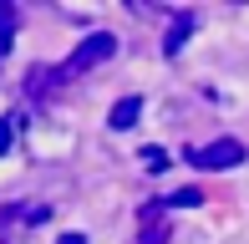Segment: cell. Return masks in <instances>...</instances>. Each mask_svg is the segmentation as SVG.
Segmentation results:
<instances>
[{"label":"cell","instance_id":"3957f363","mask_svg":"<svg viewBox=\"0 0 249 244\" xmlns=\"http://www.w3.org/2000/svg\"><path fill=\"white\" fill-rule=\"evenodd\" d=\"M194 26H198V16H194V10H178V16H173V26H168V36H163V51H168V56H178V51L188 46Z\"/></svg>","mask_w":249,"mask_h":244},{"label":"cell","instance_id":"277c9868","mask_svg":"<svg viewBox=\"0 0 249 244\" xmlns=\"http://www.w3.org/2000/svg\"><path fill=\"white\" fill-rule=\"evenodd\" d=\"M138 229H142V244H163V239H168L163 204H142V214H138Z\"/></svg>","mask_w":249,"mask_h":244},{"label":"cell","instance_id":"ba28073f","mask_svg":"<svg viewBox=\"0 0 249 244\" xmlns=\"http://www.w3.org/2000/svg\"><path fill=\"white\" fill-rule=\"evenodd\" d=\"M138 158H142V168H148V173H163V168H168V153H163V148H142Z\"/></svg>","mask_w":249,"mask_h":244},{"label":"cell","instance_id":"5b68a950","mask_svg":"<svg viewBox=\"0 0 249 244\" xmlns=\"http://www.w3.org/2000/svg\"><path fill=\"white\" fill-rule=\"evenodd\" d=\"M56 87H61V71H56V66H31L26 71V92L31 97H51Z\"/></svg>","mask_w":249,"mask_h":244},{"label":"cell","instance_id":"6da1fadb","mask_svg":"<svg viewBox=\"0 0 249 244\" xmlns=\"http://www.w3.org/2000/svg\"><path fill=\"white\" fill-rule=\"evenodd\" d=\"M107 56H117V36H112V31H97V36H87L56 71H61V82H66V76H82V71H92V66H102Z\"/></svg>","mask_w":249,"mask_h":244},{"label":"cell","instance_id":"8992f818","mask_svg":"<svg viewBox=\"0 0 249 244\" xmlns=\"http://www.w3.org/2000/svg\"><path fill=\"white\" fill-rule=\"evenodd\" d=\"M138 117H142V97H122V102L117 107H112V127H117V132H127V127H138Z\"/></svg>","mask_w":249,"mask_h":244},{"label":"cell","instance_id":"30bf717a","mask_svg":"<svg viewBox=\"0 0 249 244\" xmlns=\"http://www.w3.org/2000/svg\"><path fill=\"white\" fill-rule=\"evenodd\" d=\"M56 244H87L82 234H61V239H56Z\"/></svg>","mask_w":249,"mask_h":244},{"label":"cell","instance_id":"9c48e42d","mask_svg":"<svg viewBox=\"0 0 249 244\" xmlns=\"http://www.w3.org/2000/svg\"><path fill=\"white\" fill-rule=\"evenodd\" d=\"M10 142H16V122L0 117V153H10Z\"/></svg>","mask_w":249,"mask_h":244},{"label":"cell","instance_id":"7a4b0ae2","mask_svg":"<svg viewBox=\"0 0 249 244\" xmlns=\"http://www.w3.org/2000/svg\"><path fill=\"white\" fill-rule=\"evenodd\" d=\"M188 158H194V168H203V173H224V168H234V163H244V142L239 138H213V142H203V148H194Z\"/></svg>","mask_w":249,"mask_h":244},{"label":"cell","instance_id":"52a82bcc","mask_svg":"<svg viewBox=\"0 0 249 244\" xmlns=\"http://www.w3.org/2000/svg\"><path fill=\"white\" fill-rule=\"evenodd\" d=\"M198 204H203V193H198V188H178L173 198H163V209H198Z\"/></svg>","mask_w":249,"mask_h":244}]
</instances>
